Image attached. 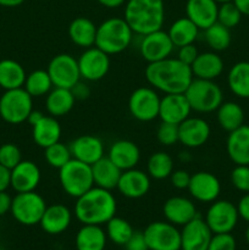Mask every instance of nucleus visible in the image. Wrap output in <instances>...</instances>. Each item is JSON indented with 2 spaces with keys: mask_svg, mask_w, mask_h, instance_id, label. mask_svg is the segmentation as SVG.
Listing matches in <instances>:
<instances>
[{
  "mask_svg": "<svg viewBox=\"0 0 249 250\" xmlns=\"http://www.w3.org/2000/svg\"><path fill=\"white\" fill-rule=\"evenodd\" d=\"M144 75L146 82L164 94L185 93L194 78L189 65L171 56L158 62L148 63Z\"/></svg>",
  "mask_w": 249,
  "mask_h": 250,
  "instance_id": "f257e3e1",
  "label": "nucleus"
},
{
  "mask_svg": "<svg viewBox=\"0 0 249 250\" xmlns=\"http://www.w3.org/2000/svg\"><path fill=\"white\" fill-rule=\"evenodd\" d=\"M117 202L111 190L94 186L76 198L75 215L82 225H105L116 215Z\"/></svg>",
  "mask_w": 249,
  "mask_h": 250,
  "instance_id": "f03ea898",
  "label": "nucleus"
},
{
  "mask_svg": "<svg viewBox=\"0 0 249 250\" xmlns=\"http://www.w3.org/2000/svg\"><path fill=\"white\" fill-rule=\"evenodd\" d=\"M124 19L133 33L141 37L163 29L165 2L164 0H127Z\"/></svg>",
  "mask_w": 249,
  "mask_h": 250,
  "instance_id": "7ed1b4c3",
  "label": "nucleus"
},
{
  "mask_svg": "<svg viewBox=\"0 0 249 250\" xmlns=\"http://www.w3.org/2000/svg\"><path fill=\"white\" fill-rule=\"evenodd\" d=\"M133 34L124 17H110L97 27L95 46L107 55H116L128 48Z\"/></svg>",
  "mask_w": 249,
  "mask_h": 250,
  "instance_id": "20e7f679",
  "label": "nucleus"
},
{
  "mask_svg": "<svg viewBox=\"0 0 249 250\" xmlns=\"http://www.w3.org/2000/svg\"><path fill=\"white\" fill-rule=\"evenodd\" d=\"M183 94L187 98L192 111L199 114L216 111L217 107L224 103V92L214 81L193 78Z\"/></svg>",
  "mask_w": 249,
  "mask_h": 250,
  "instance_id": "39448f33",
  "label": "nucleus"
},
{
  "mask_svg": "<svg viewBox=\"0 0 249 250\" xmlns=\"http://www.w3.org/2000/svg\"><path fill=\"white\" fill-rule=\"evenodd\" d=\"M59 181L66 194L72 198L81 197L94 187L92 166L72 158L59 170Z\"/></svg>",
  "mask_w": 249,
  "mask_h": 250,
  "instance_id": "423d86ee",
  "label": "nucleus"
},
{
  "mask_svg": "<svg viewBox=\"0 0 249 250\" xmlns=\"http://www.w3.org/2000/svg\"><path fill=\"white\" fill-rule=\"evenodd\" d=\"M33 110V98L22 88L5 90L0 97V117L10 125L27 121Z\"/></svg>",
  "mask_w": 249,
  "mask_h": 250,
  "instance_id": "0eeeda50",
  "label": "nucleus"
},
{
  "mask_svg": "<svg viewBox=\"0 0 249 250\" xmlns=\"http://www.w3.org/2000/svg\"><path fill=\"white\" fill-rule=\"evenodd\" d=\"M44 198L36 190L17 193L12 198L11 210L14 219L24 226H34L41 222L42 216L46 209Z\"/></svg>",
  "mask_w": 249,
  "mask_h": 250,
  "instance_id": "6e6552de",
  "label": "nucleus"
},
{
  "mask_svg": "<svg viewBox=\"0 0 249 250\" xmlns=\"http://www.w3.org/2000/svg\"><path fill=\"white\" fill-rule=\"evenodd\" d=\"M160 100V95L153 87H139L129 95L128 111L137 121H154L159 117Z\"/></svg>",
  "mask_w": 249,
  "mask_h": 250,
  "instance_id": "1a4fd4ad",
  "label": "nucleus"
},
{
  "mask_svg": "<svg viewBox=\"0 0 249 250\" xmlns=\"http://www.w3.org/2000/svg\"><path fill=\"white\" fill-rule=\"evenodd\" d=\"M54 87L71 88L81 81L78 61L71 54H58L54 56L46 67Z\"/></svg>",
  "mask_w": 249,
  "mask_h": 250,
  "instance_id": "9d476101",
  "label": "nucleus"
},
{
  "mask_svg": "<svg viewBox=\"0 0 249 250\" xmlns=\"http://www.w3.org/2000/svg\"><path fill=\"white\" fill-rule=\"evenodd\" d=\"M149 250H181V231L168 221H155L143 232Z\"/></svg>",
  "mask_w": 249,
  "mask_h": 250,
  "instance_id": "9b49d317",
  "label": "nucleus"
},
{
  "mask_svg": "<svg viewBox=\"0 0 249 250\" xmlns=\"http://www.w3.org/2000/svg\"><path fill=\"white\" fill-rule=\"evenodd\" d=\"M238 219L237 205L222 199L211 203L204 220L212 233H231L237 226Z\"/></svg>",
  "mask_w": 249,
  "mask_h": 250,
  "instance_id": "f8f14e48",
  "label": "nucleus"
},
{
  "mask_svg": "<svg viewBox=\"0 0 249 250\" xmlns=\"http://www.w3.org/2000/svg\"><path fill=\"white\" fill-rule=\"evenodd\" d=\"M77 61L81 78L88 82L103 80L110 70V55L95 45L85 49Z\"/></svg>",
  "mask_w": 249,
  "mask_h": 250,
  "instance_id": "ddd939ff",
  "label": "nucleus"
},
{
  "mask_svg": "<svg viewBox=\"0 0 249 250\" xmlns=\"http://www.w3.org/2000/svg\"><path fill=\"white\" fill-rule=\"evenodd\" d=\"M173 49L175 45L171 42L167 32L163 29L142 36L139 43V53L148 63L158 62L164 59L170 58Z\"/></svg>",
  "mask_w": 249,
  "mask_h": 250,
  "instance_id": "4468645a",
  "label": "nucleus"
},
{
  "mask_svg": "<svg viewBox=\"0 0 249 250\" xmlns=\"http://www.w3.org/2000/svg\"><path fill=\"white\" fill-rule=\"evenodd\" d=\"M211 128L202 117L189 116L178 125V142L188 149L200 148L210 138Z\"/></svg>",
  "mask_w": 249,
  "mask_h": 250,
  "instance_id": "2eb2a0df",
  "label": "nucleus"
},
{
  "mask_svg": "<svg viewBox=\"0 0 249 250\" xmlns=\"http://www.w3.org/2000/svg\"><path fill=\"white\" fill-rule=\"evenodd\" d=\"M187 190L190 197L197 202L212 203L220 197L221 183L214 173L199 171L190 176V182Z\"/></svg>",
  "mask_w": 249,
  "mask_h": 250,
  "instance_id": "dca6fc26",
  "label": "nucleus"
},
{
  "mask_svg": "<svg viewBox=\"0 0 249 250\" xmlns=\"http://www.w3.org/2000/svg\"><path fill=\"white\" fill-rule=\"evenodd\" d=\"M211 229L205 220L197 217L182 226L181 231V250H208L212 237Z\"/></svg>",
  "mask_w": 249,
  "mask_h": 250,
  "instance_id": "f3484780",
  "label": "nucleus"
},
{
  "mask_svg": "<svg viewBox=\"0 0 249 250\" xmlns=\"http://www.w3.org/2000/svg\"><path fill=\"white\" fill-rule=\"evenodd\" d=\"M42 180L39 166L31 160H22L10 170V187L16 193L36 190Z\"/></svg>",
  "mask_w": 249,
  "mask_h": 250,
  "instance_id": "a211bd4d",
  "label": "nucleus"
},
{
  "mask_svg": "<svg viewBox=\"0 0 249 250\" xmlns=\"http://www.w3.org/2000/svg\"><path fill=\"white\" fill-rule=\"evenodd\" d=\"M150 177L144 171L138 168L122 171L116 189L128 199H139L148 194L150 189Z\"/></svg>",
  "mask_w": 249,
  "mask_h": 250,
  "instance_id": "6ab92c4d",
  "label": "nucleus"
},
{
  "mask_svg": "<svg viewBox=\"0 0 249 250\" xmlns=\"http://www.w3.org/2000/svg\"><path fill=\"white\" fill-rule=\"evenodd\" d=\"M190 105L183 93L177 94H165L160 100L159 119L161 122L172 125H180L190 116Z\"/></svg>",
  "mask_w": 249,
  "mask_h": 250,
  "instance_id": "aec40b11",
  "label": "nucleus"
},
{
  "mask_svg": "<svg viewBox=\"0 0 249 250\" xmlns=\"http://www.w3.org/2000/svg\"><path fill=\"white\" fill-rule=\"evenodd\" d=\"M72 158L92 166L103 158L105 153L104 143L102 139L93 134H83L70 143Z\"/></svg>",
  "mask_w": 249,
  "mask_h": 250,
  "instance_id": "412c9836",
  "label": "nucleus"
},
{
  "mask_svg": "<svg viewBox=\"0 0 249 250\" xmlns=\"http://www.w3.org/2000/svg\"><path fill=\"white\" fill-rule=\"evenodd\" d=\"M163 212L166 221L175 226H185L186 224L198 216L197 208L193 200H190L189 198L181 197V195L168 198L164 203Z\"/></svg>",
  "mask_w": 249,
  "mask_h": 250,
  "instance_id": "4be33fe9",
  "label": "nucleus"
},
{
  "mask_svg": "<svg viewBox=\"0 0 249 250\" xmlns=\"http://www.w3.org/2000/svg\"><path fill=\"white\" fill-rule=\"evenodd\" d=\"M219 4L215 0H187L186 17L190 20L200 31L217 22Z\"/></svg>",
  "mask_w": 249,
  "mask_h": 250,
  "instance_id": "5701e85b",
  "label": "nucleus"
},
{
  "mask_svg": "<svg viewBox=\"0 0 249 250\" xmlns=\"http://www.w3.org/2000/svg\"><path fill=\"white\" fill-rule=\"evenodd\" d=\"M107 158L121 171L131 170L139 164L141 150L134 142L120 139L110 146Z\"/></svg>",
  "mask_w": 249,
  "mask_h": 250,
  "instance_id": "b1692460",
  "label": "nucleus"
},
{
  "mask_svg": "<svg viewBox=\"0 0 249 250\" xmlns=\"http://www.w3.org/2000/svg\"><path fill=\"white\" fill-rule=\"evenodd\" d=\"M71 221L72 212L66 205L53 204L46 207L39 225L45 233L55 236L65 232L70 227Z\"/></svg>",
  "mask_w": 249,
  "mask_h": 250,
  "instance_id": "393cba45",
  "label": "nucleus"
},
{
  "mask_svg": "<svg viewBox=\"0 0 249 250\" xmlns=\"http://www.w3.org/2000/svg\"><path fill=\"white\" fill-rule=\"evenodd\" d=\"M226 151L236 165H249V125H242L229 132L226 141Z\"/></svg>",
  "mask_w": 249,
  "mask_h": 250,
  "instance_id": "a878e982",
  "label": "nucleus"
},
{
  "mask_svg": "<svg viewBox=\"0 0 249 250\" xmlns=\"http://www.w3.org/2000/svg\"><path fill=\"white\" fill-rule=\"evenodd\" d=\"M225 63L216 51H204L198 54L194 62L190 65L193 77L200 80H216L224 72Z\"/></svg>",
  "mask_w": 249,
  "mask_h": 250,
  "instance_id": "bb28decb",
  "label": "nucleus"
},
{
  "mask_svg": "<svg viewBox=\"0 0 249 250\" xmlns=\"http://www.w3.org/2000/svg\"><path fill=\"white\" fill-rule=\"evenodd\" d=\"M32 137L34 143L43 149L60 142L61 126L58 119L45 115L41 121L32 126Z\"/></svg>",
  "mask_w": 249,
  "mask_h": 250,
  "instance_id": "cd10ccee",
  "label": "nucleus"
},
{
  "mask_svg": "<svg viewBox=\"0 0 249 250\" xmlns=\"http://www.w3.org/2000/svg\"><path fill=\"white\" fill-rule=\"evenodd\" d=\"M92 172L94 186L112 190L117 187L122 171L107 156H103L100 160L93 164Z\"/></svg>",
  "mask_w": 249,
  "mask_h": 250,
  "instance_id": "c85d7f7f",
  "label": "nucleus"
},
{
  "mask_svg": "<svg viewBox=\"0 0 249 250\" xmlns=\"http://www.w3.org/2000/svg\"><path fill=\"white\" fill-rule=\"evenodd\" d=\"M76 103V98L72 90L67 88L54 87L46 94L45 109L50 116L61 117L67 115L73 109Z\"/></svg>",
  "mask_w": 249,
  "mask_h": 250,
  "instance_id": "c756f323",
  "label": "nucleus"
},
{
  "mask_svg": "<svg viewBox=\"0 0 249 250\" xmlns=\"http://www.w3.org/2000/svg\"><path fill=\"white\" fill-rule=\"evenodd\" d=\"M97 27L92 20L87 17H77L68 26V36L73 44L83 49L95 45Z\"/></svg>",
  "mask_w": 249,
  "mask_h": 250,
  "instance_id": "7c9ffc66",
  "label": "nucleus"
},
{
  "mask_svg": "<svg viewBox=\"0 0 249 250\" xmlns=\"http://www.w3.org/2000/svg\"><path fill=\"white\" fill-rule=\"evenodd\" d=\"M106 233L98 225H83L76 234L77 250H104L106 246Z\"/></svg>",
  "mask_w": 249,
  "mask_h": 250,
  "instance_id": "2f4dec72",
  "label": "nucleus"
},
{
  "mask_svg": "<svg viewBox=\"0 0 249 250\" xmlns=\"http://www.w3.org/2000/svg\"><path fill=\"white\" fill-rule=\"evenodd\" d=\"M27 73L23 66L12 59L0 60V87L4 90L22 88Z\"/></svg>",
  "mask_w": 249,
  "mask_h": 250,
  "instance_id": "473e14b6",
  "label": "nucleus"
},
{
  "mask_svg": "<svg viewBox=\"0 0 249 250\" xmlns=\"http://www.w3.org/2000/svg\"><path fill=\"white\" fill-rule=\"evenodd\" d=\"M200 29L188 17L177 19L168 28L167 34L175 48H181L188 44H194L199 36Z\"/></svg>",
  "mask_w": 249,
  "mask_h": 250,
  "instance_id": "72a5a7b5",
  "label": "nucleus"
},
{
  "mask_svg": "<svg viewBox=\"0 0 249 250\" xmlns=\"http://www.w3.org/2000/svg\"><path fill=\"white\" fill-rule=\"evenodd\" d=\"M227 84L236 97L249 99V61H239L229 68Z\"/></svg>",
  "mask_w": 249,
  "mask_h": 250,
  "instance_id": "f704fd0d",
  "label": "nucleus"
},
{
  "mask_svg": "<svg viewBox=\"0 0 249 250\" xmlns=\"http://www.w3.org/2000/svg\"><path fill=\"white\" fill-rule=\"evenodd\" d=\"M216 120L222 129L232 132L244 125V110L234 102H224L216 110Z\"/></svg>",
  "mask_w": 249,
  "mask_h": 250,
  "instance_id": "c9c22d12",
  "label": "nucleus"
},
{
  "mask_svg": "<svg viewBox=\"0 0 249 250\" xmlns=\"http://www.w3.org/2000/svg\"><path fill=\"white\" fill-rule=\"evenodd\" d=\"M173 159L166 151L151 154L146 163V173L154 180H166L173 172Z\"/></svg>",
  "mask_w": 249,
  "mask_h": 250,
  "instance_id": "e433bc0d",
  "label": "nucleus"
},
{
  "mask_svg": "<svg viewBox=\"0 0 249 250\" xmlns=\"http://www.w3.org/2000/svg\"><path fill=\"white\" fill-rule=\"evenodd\" d=\"M53 87L54 84L46 70L32 71L31 73L27 75L23 84V88L32 98H39L46 95L53 89Z\"/></svg>",
  "mask_w": 249,
  "mask_h": 250,
  "instance_id": "4c0bfd02",
  "label": "nucleus"
},
{
  "mask_svg": "<svg viewBox=\"0 0 249 250\" xmlns=\"http://www.w3.org/2000/svg\"><path fill=\"white\" fill-rule=\"evenodd\" d=\"M204 41L212 51H224L231 45V32L229 28L216 22L212 26L204 29Z\"/></svg>",
  "mask_w": 249,
  "mask_h": 250,
  "instance_id": "58836bf2",
  "label": "nucleus"
},
{
  "mask_svg": "<svg viewBox=\"0 0 249 250\" xmlns=\"http://www.w3.org/2000/svg\"><path fill=\"white\" fill-rule=\"evenodd\" d=\"M106 237L117 246H124L133 234L134 229L127 220L117 217L115 215L106 222Z\"/></svg>",
  "mask_w": 249,
  "mask_h": 250,
  "instance_id": "ea45409f",
  "label": "nucleus"
},
{
  "mask_svg": "<svg viewBox=\"0 0 249 250\" xmlns=\"http://www.w3.org/2000/svg\"><path fill=\"white\" fill-rule=\"evenodd\" d=\"M44 158H45L49 166L60 170L63 165H66L72 159V154H71L70 146L61 143V142H58V143L51 144L50 146L44 149Z\"/></svg>",
  "mask_w": 249,
  "mask_h": 250,
  "instance_id": "a19ab883",
  "label": "nucleus"
},
{
  "mask_svg": "<svg viewBox=\"0 0 249 250\" xmlns=\"http://www.w3.org/2000/svg\"><path fill=\"white\" fill-rule=\"evenodd\" d=\"M242 16L243 15L241 14V11L237 9V6L232 1L220 4L219 11H217V22L221 23L222 26L229 29L234 28L241 22Z\"/></svg>",
  "mask_w": 249,
  "mask_h": 250,
  "instance_id": "79ce46f5",
  "label": "nucleus"
},
{
  "mask_svg": "<svg viewBox=\"0 0 249 250\" xmlns=\"http://www.w3.org/2000/svg\"><path fill=\"white\" fill-rule=\"evenodd\" d=\"M22 161V153L14 143H5L0 146V165L12 170Z\"/></svg>",
  "mask_w": 249,
  "mask_h": 250,
  "instance_id": "37998d69",
  "label": "nucleus"
},
{
  "mask_svg": "<svg viewBox=\"0 0 249 250\" xmlns=\"http://www.w3.org/2000/svg\"><path fill=\"white\" fill-rule=\"evenodd\" d=\"M158 142L164 146H171L178 142V125L161 122L156 131Z\"/></svg>",
  "mask_w": 249,
  "mask_h": 250,
  "instance_id": "c03bdc74",
  "label": "nucleus"
},
{
  "mask_svg": "<svg viewBox=\"0 0 249 250\" xmlns=\"http://www.w3.org/2000/svg\"><path fill=\"white\" fill-rule=\"evenodd\" d=\"M231 183L239 192L249 193V165H236L231 171Z\"/></svg>",
  "mask_w": 249,
  "mask_h": 250,
  "instance_id": "a18cd8bd",
  "label": "nucleus"
},
{
  "mask_svg": "<svg viewBox=\"0 0 249 250\" xmlns=\"http://www.w3.org/2000/svg\"><path fill=\"white\" fill-rule=\"evenodd\" d=\"M236 239L231 233H214L208 250H236Z\"/></svg>",
  "mask_w": 249,
  "mask_h": 250,
  "instance_id": "49530a36",
  "label": "nucleus"
},
{
  "mask_svg": "<svg viewBox=\"0 0 249 250\" xmlns=\"http://www.w3.org/2000/svg\"><path fill=\"white\" fill-rule=\"evenodd\" d=\"M190 173L186 170H173L171 173V183L176 189H187L190 182Z\"/></svg>",
  "mask_w": 249,
  "mask_h": 250,
  "instance_id": "de8ad7c7",
  "label": "nucleus"
},
{
  "mask_svg": "<svg viewBox=\"0 0 249 250\" xmlns=\"http://www.w3.org/2000/svg\"><path fill=\"white\" fill-rule=\"evenodd\" d=\"M198 49L194 44H188V45H183L178 48L177 59L181 60L182 62L187 63V65H192L194 60L198 56Z\"/></svg>",
  "mask_w": 249,
  "mask_h": 250,
  "instance_id": "09e8293b",
  "label": "nucleus"
},
{
  "mask_svg": "<svg viewBox=\"0 0 249 250\" xmlns=\"http://www.w3.org/2000/svg\"><path fill=\"white\" fill-rule=\"evenodd\" d=\"M126 250H149L143 232H133L131 238L124 244Z\"/></svg>",
  "mask_w": 249,
  "mask_h": 250,
  "instance_id": "8fccbe9b",
  "label": "nucleus"
},
{
  "mask_svg": "<svg viewBox=\"0 0 249 250\" xmlns=\"http://www.w3.org/2000/svg\"><path fill=\"white\" fill-rule=\"evenodd\" d=\"M237 210H238L239 217L249 224V193H246L243 197L239 199L237 204Z\"/></svg>",
  "mask_w": 249,
  "mask_h": 250,
  "instance_id": "3c124183",
  "label": "nucleus"
},
{
  "mask_svg": "<svg viewBox=\"0 0 249 250\" xmlns=\"http://www.w3.org/2000/svg\"><path fill=\"white\" fill-rule=\"evenodd\" d=\"M11 204H12V197L6 192V190H2L0 192V216H4L5 214L11 210Z\"/></svg>",
  "mask_w": 249,
  "mask_h": 250,
  "instance_id": "603ef678",
  "label": "nucleus"
},
{
  "mask_svg": "<svg viewBox=\"0 0 249 250\" xmlns=\"http://www.w3.org/2000/svg\"><path fill=\"white\" fill-rule=\"evenodd\" d=\"M71 90H72L76 100L87 99V98L90 95V89L88 88V85H85L84 83H81V81L75 85V87L71 88Z\"/></svg>",
  "mask_w": 249,
  "mask_h": 250,
  "instance_id": "864d4df0",
  "label": "nucleus"
},
{
  "mask_svg": "<svg viewBox=\"0 0 249 250\" xmlns=\"http://www.w3.org/2000/svg\"><path fill=\"white\" fill-rule=\"evenodd\" d=\"M10 187V170L0 165V192Z\"/></svg>",
  "mask_w": 249,
  "mask_h": 250,
  "instance_id": "5fc2aeb1",
  "label": "nucleus"
},
{
  "mask_svg": "<svg viewBox=\"0 0 249 250\" xmlns=\"http://www.w3.org/2000/svg\"><path fill=\"white\" fill-rule=\"evenodd\" d=\"M97 1L107 9H117V7L126 4L127 0H97Z\"/></svg>",
  "mask_w": 249,
  "mask_h": 250,
  "instance_id": "6e6d98bb",
  "label": "nucleus"
},
{
  "mask_svg": "<svg viewBox=\"0 0 249 250\" xmlns=\"http://www.w3.org/2000/svg\"><path fill=\"white\" fill-rule=\"evenodd\" d=\"M232 2L236 5L242 15L249 16V0H232Z\"/></svg>",
  "mask_w": 249,
  "mask_h": 250,
  "instance_id": "4d7b16f0",
  "label": "nucleus"
},
{
  "mask_svg": "<svg viewBox=\"0 0 249 250\" xmlns=\"http://www.w3.org/2000/svg\"><path fill=\"white\" fill-rule=\"evenodd\" d=\"M44 116H45V115H44L42 111H38V110H32V112L29 114L28 119H27V122H28L31 126H34V125H36L37 122L41 121Z\"/></svg>",
  "mask_w": 249,
  "mask_h": 250,
  "instance_id": "13d9d810",
  "label": "nucleus"
},
{
  "mask_svg": "<svg viewBox=\"0 0 249 250\" xmlns=\"http://www.w3.org/2000/svg\"><path fill=\"white\" fill-rule=\"evenodd\" d=\"M24 0H0V6L4 7H17L22 5Z\"/></svg>",
  "mask_w": 249,
  "mask_h": 250,
  "instance_id": "bf43d9fd",
  "label": "nucleus"
},
{
  "mask_svg": "<svg viewBox=\"0 0 249 250\" xmlns=\"http://www.w3.org/2000/svg\"><path fill=\"white\" fill-rule=\"evenodd\" d=\"M178 158H180V160L183 161V163H188V161L192 159V155H190L188 151H181L180 155H178Z\"/></svg>",
  "mask_w": 249,
  "mask_h": 250,
  "instance_id": "052dcab7",
  "label": "nucleus"
},
{
  "mask_svg": "<svg viewBox=\"0 0 249 250\" xmlns=\"http://www.w3.org/2000/svg\"><path fill=\"white\" fill-rule=\"evenodd\" d=\"M215 1H216L217 4H224V2H228V1H232V0H215Z\"/></svg>",
  "mask_w": 249,
  "mask_h": 250,
  "instance_id": "680f3d73",
  "label": "nucleus"
},
{
  "mask_svg": "<svg viewBox=\"0 0 249 250\" xmlns=\"http://www.w3.org/2000/svg\"><path fill=\"white\" fill-rule=\"evenodd\" d=\"M246 239H247V242H248V244H249V226H248V229H247V231H246Z\"/></svg>",
  "mask_w": 249,
  "mask_h": 250,
  "instance_id": "e2e57ef3",
  "label": "nucleus"
},
{
  "mask_svg": "<svg viewBox=\"0 0 249 250\" xmlns=\"http://www.w3.org/2000/svg\"><path fill=\"white\" fill-rule=\"evenodd\" d=\"M0 250H4V249H2V248H1V247H0Z\"/></svg>",
  "mask_w": 249,
  "mask_h": 250,
  "instance_id": "0e129e2a",
  "label": "nucleus"
}]
</instances>
